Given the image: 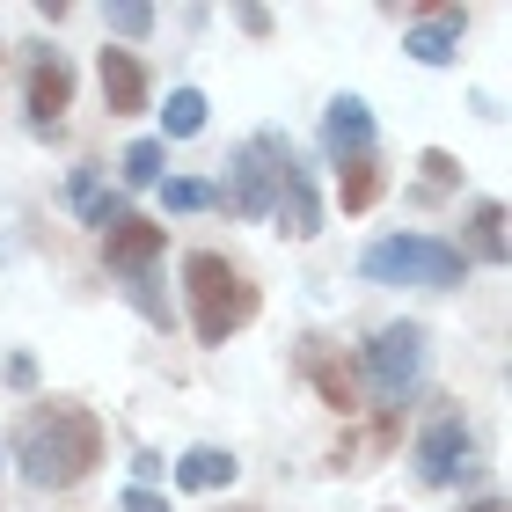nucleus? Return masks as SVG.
<instances>
[{"instance_id":"nucleus-27","label":"nucleus","mask_w":512,"mask_h":512,"mask_svg":"<svg viewBox=\"0 0 512 512\" xmlns=\"http://www.w3.org/2000/svg\"><path fill=\"white\" fill-rule=\"evenodd\" d=\"M118 512H169V498H161V491H125Z\"/></svg>"},{"instance_id":"nucleus-21","label":"nucleus","mask_w":512,"mask_h":512,"mask_svg":"<svg viewBox=\"0 0 512 512\" xmlns=\"http://www.w3.org/2000/svg\"><path fill=\"white\" fill-rule=\"evenodd\" d=\"M161 205L169 213H213V183L205 176H161Z\"/></svg>"},{"instance_id":"nucleus-23","label":"nucleus","mask_w":512,"mask_h":512,"mask_svg":"<svg viewBox=\"0 0 512 512\" xmlns=\"http://www.w3.org/2000/svg\"><path fill=\"white\" fill-rule=\"evenodd\" d=\"M417 169H425V198H439V191H461V161H454L447 147H425V154H417Z\"/></svg>"},{"instance_id":"nucleus-22","label":"nucleus","mask_w":512,"mask_h":512,"mask_svg":"<svg viewBox=\"0 0 512 512\" xmlns=\"http://www.w3.org/2000/svg\"><path fill=\"white\" fill-rule=\"evenodd\" d=\"M154 8L147 0H118V8H110V37H125V44H139V37H154Z\"/></svg>"},{"instance_id":"nucleus-14","label":"nucleus","mask_w":512,"mask_h":512,"mask_svg":"<svg viewBox=\"0 0 512 512\" xmlns=\"http://www.w3.org/2000/svg\"><path fill=\"white\" fill-rule=\"evenodd\" d=\"M169 476H176V491H227L242 476V461L227 447H191L183 461H169Z\"/></svg>"},{"instance_id":"nucleus-7","label":"nucleus","mask_w":512,"mask_h":512,"mask_svg":"<svg viewBox=\"0 0 512 512\" xmlns=\"http://www.w3.org/2000/svg\"><path fill=\"white\" fill-rule=\"evenodd\" d=\"M22 103H30V132H59V118L74 110V66L52 44H30V81H22Z\"/></svg>"},{"instance_id":"nucleus-30","label":"nucleus","mask_w":512,"mask_h":512,"mask_svg":"<svg viewBox=\"0 0 512 512\" xmlns=\"http://www.w3.org/2000/svg\"><path fill=\"white\" fill-rule=\"evenodd\" d=\"M227 512H249V505H227Z\"/></svg>"},{"instance_id":"nucleus-4","label":"nucleus","mask_w":512,"mask_h":512,"mask_svg":"<svg viewBox=\"0 0 512 512\" xmlns=\"http://www.w3.org/2000/svg\"><path fill=\"white\" fill-rule=\"evenodd\" d=\"M359 278H374V286H432L447 293L469 278V256H461V242L447 235H381L359 249Z\"/></svg>"},{"instance_id":"nucleus-1","label":"nucleus","mask_w":512,"mask_h":512,"mask_svg":"<svg viewBox=\"0 0 512 512\" xmlns=\"http://www.w3.org/2000/svg\"><path fill=\"white\" fill-rule=\"evenodd\" d=\"M8 454H15V476L30 483V491H74V483H88L96 461H103V417L88 403L44 395V403L22 410Z\"/></svg>"},{"instance_id":"nucleus-29","label":"nucleus","mask_w":512,"mask_h":512,"mask_svg":"<svg viewBox=\"0 0 512 512\" xmlns=\"http://www.w3.org/2000/svg\"><path fill=\"white\" fill-rule=\"evenodd\" d=\"M0 461H8V439H0Z\"/></svg>"},{"instance_id":"nucleus-2","label":"nucleus","mask_w":512,"mask_h":512,"mask_svg":"<svg viewBox=\"0 0 512 512\" xmlns=\"http://www.w3.org/2000/svg\"><path fill=\"white\" fill-rule=\"evenodd\" d=\"M183 300H191V337L205 344V352L256 322L249 271L235 264V256H220V249H191L183 256Z\"/></svg>"},{"instance_id":"nucleus-15","label":"nucleus","mask_w":512,"mask_h":512,"mask_svg":"<svg viewBox=\"0 0 512 512\" xmlns=\"http://www.w3.org/2000/svg\"><path fill=\"white\" fill-rule=\"evenodd\" d=\"M300 359H308V381L322 388V403H330V410H344V417L359 410V374H352L344 359L322 352V337H308V352H300Z\"/></svg>"},{"instance_id":"nucleus-17","label":"nucleus","mask_w":512,"mask_h":512,"mask_svg":"<svg viewBox=\"0 0 512 512\" xmlns=\"http://www.w3.org/2000/svg\"><path fill=\"white\" fill-rule=\"evenodd\" d=\"M461 256L505 264V205H498V198H476V205H469V249H461Z\"/></svg>"},{"instance_id":"nucleus-6","label":"nucleus","mask_w":512,"mask_h":512,"mask_svg":"<svg viewBox=\"0 0 512 512\" xmlns=\"http://www.w3.org/2000/svg\"><path fill=\"white\" fill-rule=\"evenodd\" d=\"M469 454H476L469 417H461V410H439L432 425L417 432V447H410V476L425 483V491H447V483L469 476Z\"/></svg>"},{"instance_id":"nucleus-16","label":"nucleus","mask_w":512,"mask_h":512,"mask_svg":"<svg viewBox=\"0 0 512 512\" xmlns=\"http://www.w3.org/2000/svg\"><path fill=\"white\" fill-rule=\"evenodd\" d=\"M381 191H388V176H381L374 154H366V161H344V169H337V205H344V213H374Z\"/></svg>"},{"instance_id":"nucleus-25","label":"nucleus","mask_w":512,"mask_h":512,"mask_svg":"<svg viewBox=\"0 0 512 512\" xmlns=\"http://www.w3.org/2000/svg\"><path fill=\"white\" fill-rule=\"evenodd\" d=\"M8 388H22V395L37 388V359H30V352H15V359H8Z\"/></svg>"},{"instance_id":"nucleus-5","label":"nucleus","mask_w":512,"mask_h":512,"mask_svg":"<svg viewBox=\"0 0 512 512\" xmlns=\"http://www.w3.org/2000/svg\"><path fill=\"white\" fill-rule=\"evenodd\" d=\"M359 374L374 381L381 403H410L417 381H425V330H417V322H388V330H374V344L359 352Z\"/></svg>"},{"instance_id":"nucleus-8","label":"nucleus","mask_w":512,"mask_h":512,"mask_svg":"<svg viewBox=\"0 0 512 512\" xmlns=\"http://www.w3.org/2000/svg\"><path fill=\"white\" fill-rule=\"evenodd\" d=\"M161 256H169V227H161V220H139V213H125V220L103 235V264L118 271V278H132V271H154Z\"/></svg>"},{"instance_id":"nucleus-26","label":"nucleus","mask_w":512,"mask_h":512,"mask_svg":"<svg viewBox=\"0 0 512 512\" xmlns=\"http://www.w3.org/2000/svg\"><path fill=\"white\" fill-rule=\"evenodd\" d=\"M235 22H242L249 37H271V30H278V15H271V8H235Z\"/></svg>"},{"instance_id":"nucleus-11","label":"nucleus","mask_w":512,"mask_h":512,"mask_svg":"<svg viewBox=\"0 0 512 512\" xmlns=\"http://www.w3.org/2000/svg\"><path fill=\"white\" fill-rule=\"evenodd\" d=\"M66 205H74V213H81V227H96V235H110V227H118V220L132 213V205H125V191H118V183H103V169H96V161H81V169L66 176Z\"/></svg>"},{"instance_id":"nucleus-24","label":"nucleus","mask_w":512,"mask_h":512,"mask_svg":"<svg viewBox=\"0 0 512 512\" xmlns=\"http://www.w3.org/2000/svg\"><path fill=\"white\" fill-rule=\"evenodd\" d=\"M161 476H169V461H161L154 447H139V454H132V491H154Z\"/></svg>"},{"instance_id":"nucleus-18","label":"nucleus","mask_w":512,"mask_h":512,"mask_svg":"<svg viewBox=\"0 0 512 512\" xmlns=\"http://www.w3.org/2000/svg\"><path fill=\"white\" fill-rule=\"evenodd\" d=\"M161 176H169V147L161 139H132L125 161H118V191H154Z\"/></svg>"},{"instance_id":"nucleus-10","label":"nucleus","mask_w":512,"mask_h":512,"mask_svg":"<svg viewBox=\"0 0 512 512\" xmlns=\"http://www.w3.org/2000/svg\"><path fill=\"white\" fill-rule=\"evenodd\" d=\"M322 147H330L337 169L374 154V110H366V96H330V110H322Z\"/></svg>"},{"instance_id":"nucleus-9","label":"nucleus","mask_w":512,"mask_h":512,"mask_svg":"<svg viewBox=\"0 0 512 512\" xmlns=\"http://www.w3.org/2000/svg\"><path fill=\"white\" fill-rule=\"evenodd\" d=\"M96 88H103L110 118H139V110H147V66H139V52L103 44V52H96Z\"/></svg>"},{"instance_id":"nucleus-3","label":"nucleus","mask_w":512,"mask_h":512,"mask_svg":"<svg viewBox=\"0 0 512 512\" xmlns=\"http://www.w3.org/2000/svg\"><path fill=\"white\" fill-rule=\"evenodd\" d=\"M300 176V154H293V139L264 125V132H249L235 154H227V176H220V191L213 205L220 213H235V220H271V205H278V183Z\"/></svg>"},{"instance_id":"nucleus-28","label":"nucleus","mask_w":512,"mask_h":512,"mask_svg":"<svg viewBox=\"0 0 512 512\" xmlns=\"http://www.w3.org/2000/svg\"><path fill=\"white\" fill-rule=\"evenodd\" d=\"M461 512H505V505L498 498H476V505H461Z\"/></svg>"},{"instance_id":"nucleus-13","label":"nucleus","mask_w":512,"mask_h":512,"mask_svg":"<svg viewBox=\"0 0 512 512\" xmlns=\"http://www.w3.org/2000/svg\"><path fill=\"white\" fill-rule=\"evenodd\" d=\"M271 220L286 227L293 242H308V235H322V198H315V176H308V169L278 183V205H271Z\"/></svg>"},{"instance_id":"nucleus-20","label":"nucleus","mask_w":512,"mask_h":512,"mask_svg":"<svg viewBox=\"0 0 512 512\" xmlns=\"http://www.w3.org/2000/svg\"><path fill=\"white\" fill-rule=\"evenodd\" d=\"M125 300L154 322V330H176V308H169V293H161V278H154V271H132V278H125Z\"/></svg>"},{"instance_id":"nucleus-31","label":"nucleus","mask_w":512,"mask_h":512,"mask_svg":"<svg viewBox=\"0 0 512 512\" xmlns=\"http://www.w3.org/2000/svg\"><path fill=\"white\" fill-rule=\"evenodd\" d=\"M0 59H8V44H0Z\"/></svg>"},{"instance_id":"nucleus-19","label":"nucleus","mask_w":512,"mask_h":512,"mask_svg":"<svg viewBox=\"0 0 512 512\" xmlns=\"http://www.w3.org/2000/svg\"><path fill=\"white\" fill-rule=\"evenodd\" d=\"M205 132V88H169V103H161V147L169 139H198Z\"/></svg>"},{"instance_id":"nucleus-12","label":"nucleus","mask_w":512,"mask_h":512,"mask_svg":"<svg viewBox=\"0 0 512 512\" xmlns=\"http://www.w3.org/2000/svg\"><path fill=\"white\" fill-rule=\"evenodd\" d=\"M461 30H469V15H461V8H439L432 22H410V30H403V52H410L417 66H454V59H461Z\"/></svg>"}]
</instances>
